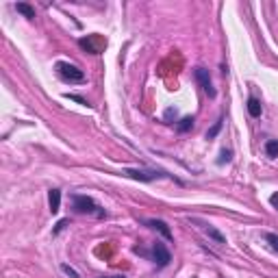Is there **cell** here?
<instances>
[{
  "label": "cell",
  "instance_id": "6da1fadb",
  "mask_svg": "<svg viewBox=\"0 0 278 278\" xmlns=\"http://www.w3.org/2000/svg\"><path fill=\"white\" fill-rule=\"evenodd\" d=\"M72 200V209L81 215H94V217H107V211L96 202L94 198L85 196V193H72L70 196Z\"/></svg>",
  "mask_w": 278,
  "mask_h": 278
},
{
  "label": "cell",
  "instance_id": "7a4b0ae2",
  "mask_svg": "<svg viewBox=\"0 0 278 278\" xmlns=\"http://www.w3.org/2000/svg\"><path fill=\"white\" fill-rule=\"evenodd\" d=\"M55 70H57V74H59V79L65 83H85V72L79 70L74 63L59 61L55 65Z\"/></svg>",
  "mask_w": 278,
  "mask_h": 278
},
{
  "label": "cell",
  "instance_id": "3957f363",
  "mask_svg": "<svg viewBox=\"0 0 278 278\" xmlns=\"http://www.w3.org/2000/svg\"><path fill=\"white\" fill-rule=\"evenodd\" d=\"M122 174L128 176V178L141 180V183H152V180H159V178L165 176V172H161V170H146V168H128Z\"/></svg>",
  "mask_w": 278,
  "mask_h": 278
},
{
  "label": "cell",
  "instance_id": "277c9868",
  "mask_svg": "<svg viewBox=\"0 0 278 278\" xmlns=\"http://www.w3.org/2000/svg\"><path fill=\"white\" fill-rule=\"evenodd\" d=\"M193 76H196V83L202 87V91L209 96V98H215V89H213V83H211V76H209V70L204 67H196L193 70Z\"/></svg>",
  "mask_w": 278,
  "mask_h": 278
},
{
  "label": "cell",
  "instance_id": "5b68a950",
  "mask_svg": "<svg viewBox=\"0 0 278 278\" xmlns=\"http://www.w3.org/2000/svg\"><path fill=\"white\" fill-rule=\"evenodd\" d=\"M152 258H154V263H157L159 267H165L170 261H172V255H170V250L165 248L163 241H159V239L152 243Z\"/></svg>",
  "mask_w": 278,
  "mask_h": 278
},
{
  "label": "cell",
  "instance_id": "8992f818",
  "mask_svg": "<svg viewBox=\"0 0 278 278\" xmlns=\"http://www.w3.org/2000/svg\"><path fill=\"white\" fill-rule=\"evenodd\" d=\"M144 224H146V226H148V228H152V231L161 233V235H163L165 239H168V241H172V239H174L172 231H170V226L163 222V219H154V217H152V219H144Z\"/></svg>",
  "mask_w": 278,
  "mask_h": 278
},
{
  "label": "cell",
  "instance_id": "52a82bcc",
  "mask_svg": "<svg viewBox=\"0 0 278 278\" xmlns=\"http://www.w3.org/2000/svg\"><path fill=\"white\" fill-rule=\"evenodd\" d=\"M196 222H198V219H196ZM198 224H200V226H202V231L209 235V239H213V241H215V243H226V237H224V235L217 231L215 226H211V224H207V222H198Z\"/></svg>",
  "mask_w": 278,
  "mask_h": 278
},
{
  "label": "cell",
  "instance_id": "ba28073f",
  "mask_svg": "<svg viewBox=\"0 0 278 278\" xmlns=\"http://www.w3.org/2000/svg\"><path fill=\"white\" fill-rule=\"evenodd\" d=\"M48 204H50L52 213H59V207H61V192L59 189H50V193H48Z\"/></svg>",
  "mask_w": 278,
  "mask_h": 278
},
{
  "label": "cell",
  "instance_id": "9c48e42d",
  "mask_svg": "<svg viewBox=\"0 0 278 278\" xmlns=\"http://www.w3.org/2000/svg\"><path fill=\"white\" fill-rule=\"evenodd\" d=\"M248 113L252 115V118H261V113H263V107H261V102H258L255 96H250V98H248Z\"/></svg>",
  "mask_w": 278,
  "mask_h": 278
},
{
  "label": "cell",
  "instance_id": "30bf717a",
  "mask_svg": "<svg viewBox=\"0 0 278 278\" xmlns=\"http://www.w3.org/2000/svg\"><path fill=\"white\" fill-rule=\"evenodd\" d=\"M79 46L85 48V50H89L91 55H100V48L94 46V40H91V37H83V40H79Z\"/></svg>",
  "mask_w": 278,
  "mask_h": 278
},
{
  "label": "cell",
  "instance_id": "8fae6325",
  "mask_svg": "<svg viewBox=\"0 0 278 278\" xmlns=\"http://www.w3.org/2000/svg\"><path fill=\"white\" fill-rule=\"evenodd\" d=\"M192 128H193V118H192V115H187V118L178 120V124H176V130H178V133H187V130H192Z\"/></svg>",
  "mask_w": 278,
  "mask_h": 278
},
{
  "label": "cell",
  "instance_id": "7c38bea8",
  "mask_svg": "<svg viewBox=\"0 0 278 278\" xmlns=\"http://www.w3.org/2000/svg\"><path fill=\"white\" fill-rule=\"evenodd\" d=\"M16 9H18V13H22V16H24V18H28V20H33V18H35V9L28 7L26 2H18V4H16Z\"/></svg>",
  "mask_w": 278,
  "mask_h": 278
},
{
  "label": "cell",
  "instance_id": "4fadbf2b",
  "mask_svg": "<svg viewBox=\"0 0 278 278\" xmlns=\"http://www.w3.org/2000/svg\"><path fill=\"white\" fill-rule=\"evenodd\" d=\"M265 154H267V157H272V159L278 157V139L267 141V144H265Z\"/></svg>",
  "mask_w": 278,
  "mask_h": 278
},
{
  "label": "cell",
  "instance_id": "5bb4252c",
  "mask_svg": "<svg viewBox=\"0 0 278 278\" xmlns=\"http://www.w3.org/2000/svg\"><path fill=\"white\" fill-rule=\"evenodd\" d=\"M265 241L270 243L272 250L278 252V235H276V233H265Z\"/></svg>",
  "mask_w": 278,
  "mask_h": 278
},
{
  "label": "cell",
  "instance_id": "9a60e30c",
  "mask_svg": "<svg viewBox=\"0 0 278 278\" xmlns=\"http://www.w3.org/2000/svg\"><path fill=\"white\" fill-rule=\"evenodd\" d=\"M222 124H224V122H222V120H217L215 124H213V128H211V130H207V139H215V135L219 133V130H222Z\"/></svg>",
  "mask_w": 278,
  "mask_h": 278
},
{
  "label": "cell",
  "instance_id": "2e32d148",
  "mask_svg": "<svg viewBox=\"0 0 278 278\" xmlns=\"http://www.w3.org/2000/svg\"><path fill=\"white\" fill-rule=\"evenodd\" d=\"M61 270L65 272L67 276H72V278H81V276H79V272H76V270H72L70 265H61Z\"/></svg>",
  "mask_w": 278,
  "mask_h": 278
},
{
  "label": "cell",
  "instance_id": "e0dca14e",
  "mask_svg": "<svg viewBox=\"0 0 278 278\" xmlns=\"http://www.w3.org/2000/svg\"><path fill=\"white\" fill-rule=\"evenodd\" d=\"M270 204H272V207H274L276 211H278V192H276V193H272V196H270Z\"/></svg>",
  "mask_w": 278,
  "mask_h": 278
},
{
  "label": "cell",
  "instance_id": "ac0fdd59",
  "mask_svg": "<svg viewBox=\"0 0 278 278\" xmlns=\"http://www.w3.org/2000/svg\"><path fill=\"white\" fill-rule=\"evenodd\" d=\"M224 161H231V150H222V157H219V163Z\"/></svg>",
  "mask_w": 278,
  "mask_h": 278
},
{
  "label": "cell",
  "instance_id": "d6986e66",
  "mask_svg": "<svg viewBox=\"0 0 278 278\" xmlns=\"http://www.w3.org/2000/svg\"><path fill=\"white\" fill-rule=\"evenodd\" d=\"M105 278H124V276H105Z\"/></svg>",
  "mask_w": 278,
  "mask_h": 278
}]
</instances>
